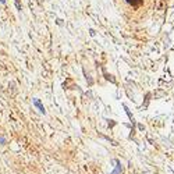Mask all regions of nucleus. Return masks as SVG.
<instances>
[{"instance_id": "nucleus-2", "label": "nucleus", "mask_w": 174, "mask_h": 174, "mask_svg": "<svg viewBox=\"0 0 174 174\" xmlns=\"http://www.w3.org/2000/svg\"><path fill=\"white\" fill-rule=\"evenodd\" d=\"M34 104H35V106H36L38 109H39V112H41V113H43V114H45V107H43V104H42L41 102L38 100V99H34Z\"/></svg>"}, {"instance_id": "nucleus-4", "label": "nucleus", "mask_w": 174, "mask_h": 174, "mask_svg": "<svg viewBox=\"0 0 174 174\" xmlns=\"http://www.w3.org/2000/svg\"><path fill=\"white\" fill-rule=\"evenodd\" d=\"M4 143H6V139L3 137H0V145H4Z\"/></svg>"}, {"instance_id": "nucleus-1", "label": "nucleus", "mask_w": 174, "mask_h": 174, "mask_svg": "<svg viewBox=\"0 0 174 174\" xmlns=\"http://www.w3.org/2000/svg\"><path fill=\"white\" fill-rule=\"evenodd\" d=\"M123 173V167H121V163H120V160H116V169L113 170L110 174H121Z\"/></svg>"}, {"instance_id": "nucleus-3", "label": "nucleus", "mask_w": 174, "mask_h": 174, "mask_svg": "<svg viewBox=\"0 0 174 174\" xmlns=\"http://www.w3.org/2000/svg\"><path fill=\"white\" fill-rule=\"evenodd\" d=\"M128 3H130V4H138V3L141 2V0H127Z\"/></svg>"}, {"instance_id": "nucleus-5", "label": "nucleus", "mask_w": 174, "mask_h": 174, "mask_svg": "<svg viewBox=\"0 0 174 174\" xmlns=\"http://www.w3.org/2000/svg\"><path fill=\"white\" fill-rule=\"evenodd\" d=\"M0 2H2V3H4V2H6V0H0Z\"/></svg>"}]
</instances>
